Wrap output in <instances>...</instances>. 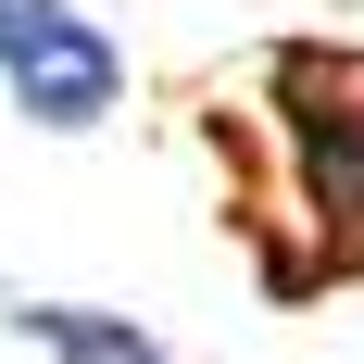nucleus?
<instances>
[{"label": "nucleus", "mask_w": 364, "mask_h": 364, "mask_svg": "<svg viewBox=\"0 0 364 364\" xmlns=\"http://www.w3.org/2000/svg\"><path fill=\"white\" fill-rule=\"evenodd\" d=\"M0 101L38 139H88L126 113V38L75 0H0Z\"/></svg>", "instance_id": "nucleus-2"}, {"label": "nucleus", "mask_w": 364, "mask_h": 364, "mask_svg": "<svg viewBox=\"0 0 364 364\" xmlns=\"http://www.w3.org/2000/svg\"><path fill=\"white\" fill-rule=\"evenodd\" d=\"M13 339H38L50 364H176L139 314H113V301H26L13 289Z\"/></svg>", "instance_id": "nucleus-3"}, {"label": "nucleus", "mask_w": 364, "mask_h": 364, "mask_svg": "<svg viewBox=\"0 0 364 364\" xmlns=\"http://www.w3.org/2000/svg\"><path fill=\"white\" fill-rule=\"evenodd\" d=\"M264 126L289 151V201L314 226V264H301V289L314 277H364V50L339 38H289L277 63H264Z\"/></svg>", "instance_id": "nucleus-1"}]
</instances>
